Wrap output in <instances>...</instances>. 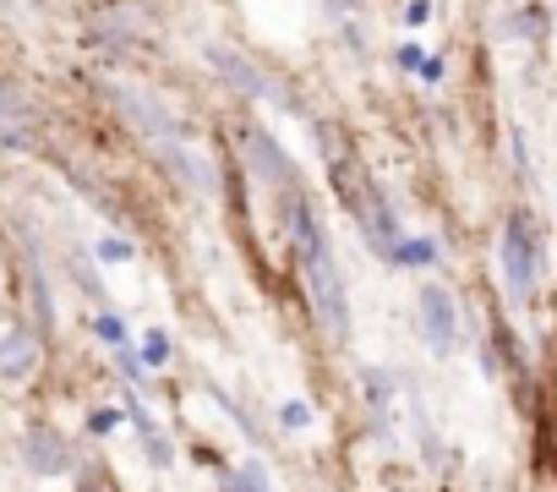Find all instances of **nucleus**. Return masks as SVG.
<instances>
[{
    "instance_id": "obj_11",
    "label": "nucleus",
    "mask_w": 557,
    "mask_h": 492,
    "mask_svg": "<svg viewBox=\"0 0 557 492\" xmlns=\"http://www.w3.org/2000/svg\"><path fill=\"white\" fill-rule=\"evenodd\" d=\"M99 258H110V263H132V246H126V241H99Z\"/></svg>"
},
{
    "instance_id": "obj_14",
    "label": "nucleus",
    "mask_w": 557,
    "mask_h": 492,
    "mask_svg": "<svg viewBox=\"0 0 557 492\" xmlns=\"http://www.w3.org/2000/svg\"><path fill=\"white\" fill-rule=\"evenodd\" d=\"M513 34H541V12H519V23H513Z\"/></svg>"
},
{
    "instance_id": "obj_3",
    "label": "nucleus",
    "mask_w": 557,
    "mask_h": 492,
    "mask_svg": "<svg viewBox=\"0 0 557 492\" xmlns=\"http://www.w3.org/2000/svg\"><path fill=\"white\" fill-rule=\"evenodd\" d=\"M416 307H421V334H426V345H432L437 356H448V350L459 345V307H454V296H448L443 285H421Z\"/></svg>"
},
{
    "instance_id": "obj_9",
    "label": "nucleus",
    "mask_w": 557,
    "mask_h": 492,
    "mask_svg": "<svg viewBox=\"0 0 557 492\" xmlns=\"http://www.w3.org/2000/svg\"><path fill=\"white\" fill-rule=\"evenodd\" d=\"M432 258H437V246H432V241H399L388 263H432Z\"/></svg>"
},
{
    "instance_id": "obj_16",
    "label": "nucleus",
    "mask_w": 557,
    "mask_h": 492,
    "mask_svg": "<svg viewBox=\"0 0 557 492\" xmlns=\"http://www.w3.org/2000/svg\"><path fill=\"white\" fill-rule=\"evenodd\" d=\"M148 356H153V361H164V356H170V345H164V334H148Z\"/></svg>"
},
{
    "instance_id": "obj_4",
    "label": "nucleus",
    "mask_w": 557,
    "mask_h": 492,
    "mask_svg": "<svg viewBox=\"0 0 557 492\" xmlns=\"http://www.w3.org/2000/svg\"><path fill=\"white\" fill-rule=\"evenodd\" d=\"M23 459H28L34 476H66V470H72V448H66V438H61L55 427H28Z\"/></svg>"
},
{
    "instance_id": "obj_13",
    "label": "nucleus",
    "mask_w": 557,
    "mask_h": 492,
    "mask_svg": "<svg viewBox=\"0 0 557 492\" xmlns=\"http://www.w3.org/2000/svg\"><path fill=\"white\" fill-rule=\"evenodd\" d=\"M426 17H432V7H426V0H410V12H405V23H410V28H421Z\"/></svg>"
},
{
    "instance_id": "obj_5",
    "label": "nucleus",
    "mask_w": 557,
    "mask_h": 492,
    "mask_svg": "<svg viewBox=\"0 0 557 492\" xmlns=\"http://www.w3.org/2000/svg\"><path fill=\"white\" fill-rule=\"evenodd\" d=\"M246 159H251V170L262 175V181H273V186H290V159H285V148H278L268 132H246Z\"/></svg>"
},
{
    "instance_id": "obj_15",
    "label": "nucleus",
    "mask_w": 557,
    "mask_h": 492,
    "mask_svg": "<svg viewBox=\"0 0 557 492\" xmlns=\"http://www.w3.org/2000/svg\"><path fill=\"white\" fill-rule=\"evenodd\" d=\"M421 61H426V56H421V50H416V45H405V50H399V66H405V72H416V66H421Z\"/></svg>"
},
{
    "instance_id": "obj_2",
    "label": "nucleus",
    "mask_w": 557,
    "mask_h": 492,
    "mask_svg": "<svg viewBox=\"0 0 557 492\" xmlns=\"http://www.w3.org/2000/svg\"><path fill=\"white\" fill-rule=\"evenodd\" d=\"M307 263V296H312V312L323 318L329 340H345L350 334V296H345V280H339V263L329 246H318V253L301 258Z\"/></svg>"
},
{
    "instance_id": "obj_12",
    "label": "nucleus",
    "mask_w": 557,
    "mask_h": 492,
    "mask_svg": "<svg viewBox=\"0 0 557 492\" xmlns=\"http://www.w3.org/2000/svg\"><path fill=\"white\" fill-rule=\"evenodd\" d=\"M94 329H99L104 340H126V329H121V318H110V312H99V318H94Z\"/></svg>"
},
{
    "instance_id": "obj_1",
    "label": "nucleus",
    "mask_w": 557,
    "mask_h": 492,
    "mask_svg": "<svg viewBox=\"0 0 557 492\" xmlns=\"http://www.w3.org/2000/svg\"><path fill=\"white\" fill-rule=\"evenodd\" d=\"M535 274H541V235H535V219L524 208H513L508 224H503V280H508V296L530 302Z\"/></svg>"
},
{
    "instance_id": "obj_10",
    "label": "nucleus",
    "mask_w": 557,
    "mask_h": 492,
    "mask_svg": "<svg viewBox=\"0 0 557 492\" xmlns=\"http://www.w3.org/2000/svg\"><path fill=\"white\" fill-rule=\"evenodd\" d=\"M312 421V405L307 399H285V427H307Z\"/></svg>"
},
{
    "instance_id": "obj_17",
    "label": "nucleus",
    "mask_w": 557,
    "mask_h": 492,
    "mask_svg": "<svg viewBox=\"0 0 557 492\" xmlns=\"http://www.w3.org/2000/svg\"><path fill=\"white\" fill-rule=\"evenodd\" d=\"M421 77H426V83H437V77H443V61H437V56H432V61H421Z\"/></svg>"
},
{
    "instance_id": "obj_8",
    "label": "nucleus",
    "mask_w": 557,
    "mask_h": 492,
    "mask_svg": "<svg viewBox=\"0 0 557 492\" xmlns=\"http://www.w3.org/2000/svg\"><path fill=\"white\" fill-rule=\"evenodd\" d=\"M224 492H273V487H268V476H262V465H246V470H235V476H224Z\"/></svg>"
},
{
    "instance_id": "obj_6",
    "label": "nucleus",
    "mask_w": 557,
    "mask_h": 492,
    "mask_svg": "<svg viewBox=\"0 0 557 492\" xmlns=\"http://www.w3.org/2000/svg\"><path fill=\"white\" fill-rule=\"evenodd\" d=\"M208 61H213V72L230 83V88H240V94H251V99H262V94H273V83L257 72V66H246L235 50H208Z\"/></svg>"
},
{
    "instance_id": "obj_7",
    "label": "nucleus",
    "mask_w": 557,
    "mask_h": 492,
    "mask_svg": "<svg viewBox=\"0 0 557 492\" xmlns=\"http://www.w3.org/2000/svg\"><path fill=\"white\" fill-rule=\"evenodd\" d=\"M34 361H39V340L28 334V329H12V334H0V378H28L34 372Z\"/></svg>"
}]
</instances>
